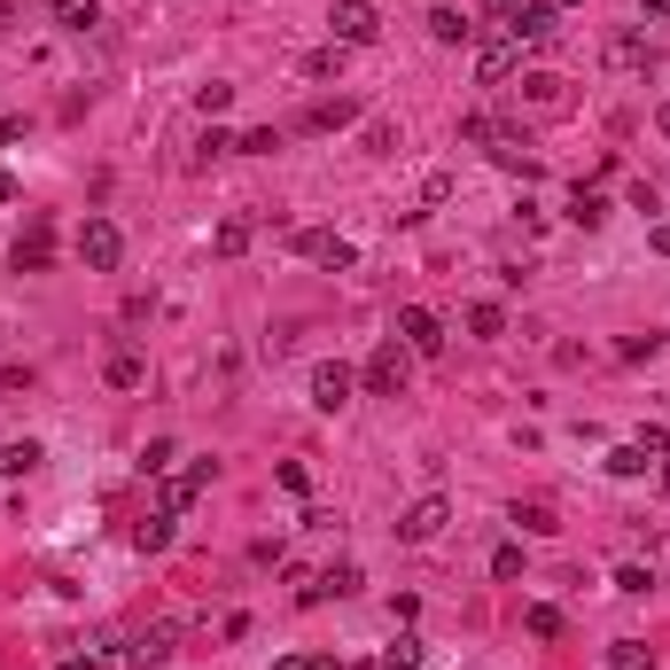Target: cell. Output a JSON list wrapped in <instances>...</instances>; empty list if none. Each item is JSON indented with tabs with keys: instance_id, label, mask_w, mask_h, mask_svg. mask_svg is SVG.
<instances>
[{
	"instance_id": "cell-30",
	"label": "cell",
	"mask_w": 670,
	"mask_h": 670,
	"mask_svg": "<svg viewBox=\"0 0 670 670\" xmlns=\"http://www.w3.org/2000/svg\"><path fill=\"white\" fill-rule=\"evenodd\" d=\"M196 110H203V118H226V110H234V87H226V78H211V87H196Z\"/></svg>"
},
{
	"instance_id": "cell-38",
	"label": "cell",
	"mask_w": 670,
	"mask_h": 670,
	"mask_svg": "<svg viewBox=\"0 0 670 670\" xmlns=\"http://www.w3.org/2000/svg\"><path fill=\"white\" fill-rule=\"evenodd\" d=\"M491 133H499L491 118H460V141H468V148H491Z\"/></svg>"
},
{
	"instance_id": "cell-32",
	"label": "cell",
	"mask_w": 670,
	"mask_h": 670,
	"mask_svg": "<svg viewBox=\"0 0 670 670\" xmlns=\"http://www.w3.org/2000/svg\"><path fill=\"white\" fill-rule=\"evenodd\" d=\"M523 632H531V639H561V608H546V601L523 608Z\"/></svg>"
},
{
	"instance_id": "cell-29",
	"label": "cell",
	"mask_w": 670,
	"mask_h": 670,
	"mask_svg": "<svg viewBox=\"0 0 670 670\" xmlns=\"http://www.w3.org/2000/svg\"><path fill=\"white\" fill-rule=\"evenodd\" d=\"M515 523H523L531 538H546V531H561V523H554V507H546V499H523V507H515Z\"/></svg>"
},
{
	"instance_id": "cell-20",
	"label": "cell",
	"mask_w": 670,
	"mask_h": 670,
	"mask_svg": "<svg viewBox=\"0 0 670 670\" xmlns=\"http://www.w3.org/2000/svg\"><path fill=\"white\" fill-rule=\"evenodd\" d=\"M172 523H180V515H164V507H156L148 523H133V546H141V554H164V546H172Z\"/></svg>"
},
{
	"instance_id": "cell-3",
	"label": "cell",
	"mask_w": 670,
	"mask_h": 670,
	"mask_svg": "<svg viewBox=\"0 0 670 670\" xmlns=\"http://www.w3.org/2000/svg\"><path fill=\"white\" fill-rule=\"evenodd\" d=\"M78 266H87V273H118V266H125L118 219H87V226H78Z\"/></svg>"
},
{
	"instance_id": "cell-19",
	"label": "cell",
	"mask_w": 670,
	"mask_h": 670,
	"mask_svg": "<svg viewBox=\"0 0 670 670\" xmlns=\"http://www.w3.org/2000/svg\"><path fill=\"white\" fill-rule=\"evenodd\" d=\"M304 125H312V133H335V125H359V102H351V94H335V102H320V110H312Z\"/></svg>"
},
{
	"instance_id": "cell-43",
	"label": "cell",
	"mask_w": 670,
	"mask_h": 670,
	"mask_svg": "<svg viewBox=\"0 0 670 670\" xmlns=\"http://www.w3.org/2000/svg\"><path fill=\"white\" fill-rule=\"evenodd\" d=\"M647 242H655V249H662V258H670V219H662V226H655V234H647Z\"/></svg>"
},
{
	"instance_id": "cell-16",
	"label": "cell",
	"mask_w": 670,
	"mask_h": 670,
	"mask_svg": "<svg viewBox=\"0 0 670 670\" xmlns=\"http://www.w3.org/2000/svg\"><path fill=\"white\" fill-rule=\"evenodd\" d=\"M102 382H110V390H141V382H148V359H141L133 344H118V351L102 359Z\"/></svg>"
},
{
	"instance_id": "cell-2",
	"label": "cell",
	"mask_w": 670,
	"mask_h": 670,
	"mask_svg": "<svg viewBox=\"0 0 670 670\" xmlns=\"http://www.w3.org/2000/svg\"><path fill=\"white\" fill-rule=\"evenodd\" d=\"M405 375H413V351L390 335V344H382V351L359 367V390H367V398H405Z\"/></svg>"
},
{
	"instance_id": "cell-23",
	"label": "cell",
	"mask_w": 670,
	"mask_h": 670,
	"mask_svg": "<svg viewBox=\"0 0 670 670\" xmlns=\"http://www.w3.org/2000/svg\"><path fill=\"white\" fill-rule=\"evenodd\" d=\"M468 335H507V304H468Z\"/></svg>"
},
{
	"instance_id": "cell-48",
	"label": "cell",
	"mask_w": 670,
	"mask_h": 670,
	"mask_svg": "<svg viewBox=\"0 0 670 670\" xmlns=\"http://www.w3.org/2000/svg\"><path fill=\"white\" fill-rule=\"evenodd\" d=\"M655 125H662V133H670V102H662V110H655Z\"/></svg>"
},
{
	"instance_id": "cell-5",
	"label": "cell",
	"mask_w": 670,
	"mask_h": 670,
	"mask_svg": "<svg viewBox=\"0 0 670 670\" xmlns=\"http://www.w3.org/2000/svg\"><path fill=\"white\" fill-rule=\"evenodd\" d=\"M398 344H405L413 359H437V351H445V320H437L429 304H405V312H398Z\"/></svg>"
},
{
	"instance_id": "cell-35",
	"label": "cell",
	"mask_w": 670,
	"mask_h": 670,
	"mask_svg": "<svg viewBox=\"0 0 670 670\" xmlns=\"http://www.w3.org/2000/svg\"><path fill=\"white\" fill-rule=\"evenodd\" d=\"M234 148H242V156H273V148H281V133H273V125H258V133H234Z\"/></svg>"
},
{
	"instance_id": "cell-18",
	"label": "cell",
	"mask_w": 670,
	"mask_h": 670,
	"mask_svg": "<svg viewBox=\"0 0 670 670\" xmlns=\"http://www.w3.org/2000/svg\"><path fill=\"white\" fill-rule=\"evenodd\" d=\"M569 219H577L584 234H593V226H608V196H601V188H577V196H569Z\"/></svg>"
},
{
	"instance_id": "cell-44",
	"label": "cell",
	"mask_w": 670,
	"mask_h": 670,
	"mask_svg": "<svg viewBox=\"0 0 670 670\" xmlns=\"http://www.w3.org/2000/svg\"><path fill=\"white\" fill-rule=\"evenodd\" d=\"M9 24H16V9H9V0H0V40H9Z\"/></svg>"
},
{
	"instance_id": "cell-24",
	"label": "cell",
	"mask_w": 670,
	"mask_h": 670,
	"mask_svg": "<svg viewBox=\"0 0 670 670\" xmlns=\"http://www.w3.org/2000/svg\"><path fill=\"white\" fill-rule=\"evenodd\" d=\"M211 249H219V258H242V249H249V219H219Z\"/></svg>"
},
{
	"instance_id": "cell-9",
	"label": "cell",
	"mask_w": 670,
	"mask_h": 670,
	"mask_svg": "<svg viewBox=\"0 0 670 670\" xmlns=\"http://www.w3.org/2000/svg\"><path fill=\"white\" fill-rule=\"evenodd\" d=\"M172 639H180L172 624H148L141 639H125V662L133 670H164V662H172Z\"/></svg>"
},
{
	"instance_id": "cell-27",
	"label": "cell",
	"mask_w": 670,
	"mask_h": 670,
	"mask_svg": "<svg viewBox=\"0 0 670 670\" xmlns=\"http://www.w3.org/2000/svg\"><path fill=\"white\" fill-rule=\"evenodd\" d=\"M616 593L647 601V593H655V569H647V561H624V569H616Z\"/></svg>"
},
{
	"instance_id": "cell-10",
	"label": "cell",
	"mask_w": 670,
	"mask_h": 670,
	"mask_svg": "<svg viewBox=\"0 0 670 670\" xmlns=\"http://www.w3.org/2000/svg\"><path fill=\"white\" fill-rule=\"evenodd\" d=\"M554 16H561V9H546V0H523L515 24H507V40H515V47H546V40H554Z\"/></svg>"
},
{
	"instance_id": "cell-36",
	"label": "cell",
	"mask_w": 670,
	"mask_h": 670,
	"mask_svg": "<svg viewBox=\"0 0 670 670\" xmlns=\"http://www.w3.org/2000/svg\"><path fill=\"white\" fill-rule=\"evenodd\" d=\"M491 577L515 584V577H523V546H499V554H491Z\"/></svg>"
},
{
	"instance_id": "cell-33",
	"label": "cell",
	"mask_w": 670,
	"mask_h": 670,
	"mask_svg": "<svg viewBox=\"0 0 670 670\" xmlns=\"http://www.w3.org/2000/svg\"><path fill=\"white\" fill-rule=\"evenodd\" d=\"M335 70H344V47H335V40L304 55V78H335Z\"/></svg>"
},
{
	"instance_id": "cell-25",
	"label": "cell",
	"mask_w": 670,
	"mask_h": 670,
	"mask_svg": "<svg viewBox=\"0 0 670 670\" xmlns=\"http://www.w3.org/2000/svg\"><path fill=\"white\" fill-rule=\"evenodd\" d=\"M55 24L63 32H94L102 24V0H70V9H55Z\"/></svg>"
},
{
	"instance_id": "cell-46",
	"label": "cell",
	"mask_w": 670,
	"mask_h": 670,
	"mask_svg": "<svg viewBox=\"0 0 670 670\" xmlns=\"http://www.w3.org/2000/svg\"><path fill=\"white\" fill-rule=\"evenodd\" d=\"M63 670H94V655H70V662H63Z\"/></svg>"
},
{
	"instance_id": "cell-41",
	"label": "cell",
	"mask_w": 670,
	"mask_h": 670,
	"mask_svg": "<svg viewBox=\"0 0 670 670\" xmlns=\"http://www.w3.org/2000/svg\"><path fill=\"white\" fill-rule=\"evenodd\" d=\"M639 16H655V24H670V0H639Z\"/></svg>"
},
{
	"instance_id": "cell-26",
	"label": "cell",
	"mask_w": 670,
	"mask_h": 670,
	"mask_svg": "<svg viewBox=\"0 0 670 670\" xmlns=\"http://www.w3.org/2000/svg\"><path fill=\"white\" fill-rule=\"evenodd\" d=\"M359 148H367V156H390V148H398V125H390V118H367V125H359Z\"/></svg>"
},
{
	"instance_id": "cell-21",
	"label": "cell",
	"mask_w": 670,
	"mask_h": 670,
	"mask_svg": "<svg viewBox=\"0 0 670 670\" xmlns=\"http://www.w3.org/2000/svg\"><path fill=\"white\" fill-rule=\"evenodd\" d=\"M40 460H47V453H40L32 437H16V445H0V476H32Z\"/></svg>"
},
{
	"instance_id": "cell-39",
	"label": "cell",
	"mask_w": 670,
	"mask_h": 670,
	"mask_svg": "<svg viewBox=\"0 0 670 670\" xmlns=\"http://www.w3.org/2000/svg\"><path fill=\"white\" fill-rule=\"evenodd\" d=\"M141 468H148V476H164V468H172V437H156V445L141 453Z\"/></svg>"
},
{
	"instance_id": "cell-1",
	"label": "cell",
	"mask_w": 670,
	"mask_h": 670,
	"mask_svg": "<svg viewBox=\"0 0 670 670\" xmlns=\"http://www.w3.org/2000/svg\"><path fill=\"white\" fill-rule=\"evenodd\" d=\"M327 40L335 47H375L382 40V9H375V0H335V9H327Z\"/></svg>"
},
{
	"instance_id": "cell-17",
	"label": "cell",
	"mask_w": 670,
	"mask_h": 670,
	"mask_svg": "<svg viewBox=\"0 0 670 670\" xmlns=\"http://www.w3.org/2000/svg\"><path fill=\"white\" fill-rule=\"evenodd\" d=\"M429 40H437V47H468V40H476V16H468V9H429Z\"/></svg>"
},
{
	"instance_id": "cell-22",
	"label": "cell",
	"mask_w": 670,
	"mask_h": 670,
	"mask_svg": "<svg viewBox=\"0 0 670 670\" xmlns=\"http://www.w3.org/2000/svg\"><path fill=\"white\" fill-rule=\"evenodd\" d=\"M608 670H655V647L647 639H616L608 647Z\"/></svg>"
},
{
	"instance_id": "cell-34",
	"label": "cell",
	"mask_w": 670,
	"mask_h": 670,
	"mask_svg": "<svg viewBox=\"0 0 670 670\" xmlns=\"http://www.w3.org/2000/svg\"><path fill=\"white\" fill-rule=\"evenodd\" d=\"M320 584H327L335 601H344V593H359V561H335V569H320Z\"/></svg>"
},
{
	"instance_id": "cell-4",
	"label": "cell",
	"mask_w": 670,
	"mask_h": 670,
	"mask_svg": "<svg viewBox=\"0 0 670 670\" xmlns=\"http://www.w3.org/2000/svg\"><path fill=\"white\" fill-rule=\"evenodd\" d=\"M445 523H453V499H445V491H422V499L398 515V538H405V546H429Z\"/></svg>"
},
{
	"instance_id": "cell-7",
	"label": "cell",
	"mask_w": 670,
	"mask_h": 670,
	"mask_svg": "<svg viewBox=\"0 0 670 670\" xmlns=\"http://www.w3.org/2000/svg\"><path fill=\"white\" fill-rule=\"evenodd\" d=\"M297 249H304L312 266H327V273H351V266H359V249H351L344 234H327V226H304V234H297Z\"/></svg>"
},
{
	"instance_id": "cell-45",
	"label": "cell",
	"mask_w": 670,
	"mask_h": 670,
	"mask_svg": "<svg viewBox=\"0 0 670 670\" xmlns=\"http://www.w3.org/2000/svg\"><path fill=\"white\" fill-rule=\"evenodd\" d=\"M0 203H16V180H9V172H0Z\"/></svg>"
},
{
	"instance_id": "cell-11",
	"label": "cell",
	"mask_w": 670,
	"mask_h": 670,
	"mask_svg": "<svg viewBox=\"0 0 670 670\" xmlns=\"http://www.w3.org/2000/svg\"><path fill=\"white\" fill-rule=\"evenodd\" d=\"M515 70H523V47H515V40H491V47H476V78H483V87H507Z\"/></svg>"
},
{
	"instance_id": "cell-6",
	"label": "cell",
	"mask_w": 670,
	"mask_h": 670,
	"mask_svg": "<svg viewBox=\"0 0 670 670\" xmlns=\"http://www.w3.org/2000/svg\"><path fill=\"white\" fill-rule=\"evenodd\" d=\"M351 390H359V375H351L344 359H320V367H312V405H320V413H344Z\"/></svg>"
},
{
	"instance_id": "cell-49",
	"label": "cell",
	"mask_w": 670,
	"mask_h": 670,
	"mask_svg": "<svg viewBox=\"0 0 670 670\" xmlns=\"http://www.w3.org/2000/svg\"><path fill=\"white\" fill-rule=\"evenodd\" d=\"M546 9H584V0H546Z\"/></svg>"
},
{
	"instance_id": "cell-31",
	"label": "cell",
	"mask_w": 670,
	"mask_h": 670,
	"mask_svg": "<svg viewBox=\"0 0 670 670\" xmlns=\"http://www.w3.org/2000/svg\"><path fill=\"white\" fill-rule=\"evenodd\" d=\"M647 468H655V460H647L639 445H616V453H608V476H624V483H632V476H647Z\"/></svg>"
},
{
	"instance_id": "cell-50",
	"label": "cell",
	"mask_w": 670,
	"mask_h": 670,
	"mask_svg": "<svg viewBox=\"0 0 670 670\" xmlns=\"http://www.w3.org/2000/svg\"><path fill=\"white\" fill-rule=\"evenodd\" d=\"M47 9H70V0H47Z\"/></svg>"
},
{
	"instance_id": "cell-12",
	"label": "cell",
	"mask_w": 670,
	"mask_h": 670,
	"mask_svg": "<svg viewBox=\"0 0 670 670\" xmlns=\"http://www.w3.org/2000/svg\"><path fill=\"white\" fill-rule=\"evenodd\" d=\"M47 258H55V226L32 219V226L16 234V273H47Z\"/></svg>"
},
{
	"instance_id": "cell-14",
	"label": "cell",
	"mask_w": 670,
	"mask_h": 670,
	"mask_svg": "<svg viewBox=\"0 0 670 670\" xmlns=\"http://www.w3.org/2000/svg\"><path fill=\"white\" fill-rule=\"evenodd\" d=\"M523 102H531V110H546V118H561V110H569V78L531 70V78H523Z\"/></svg>"
},
{
	"instance_id": "cell-42",
	"label": "cell",
	"mask_w": 670,
	"mask_h": 670,
	"mask_svg": "<svg viewBox=\"0 0 670 670\" xmlns=\"http://www.w3.org/2000/svg\"><path fill=\"white\" fill-rule=\"evenodd\" d=\"M273 670H312V655H273Z\"/></svg>"
},
{
	"instance_id": "cell-51",
	"label": "cell",
	"mask_w": 670,
	"mask_h": 670,
	"mask_svg": "<svg viewBox=\"0 0 670 670\" xmlns=\"http://www.w3.org/2000/svg\"><path fill=\"white\" fill-rule=\"evenodd\" d=\"M662 483H670V468H662Z\"/></svg>"
},
{
	"instance_id": "cell-40",
	"label": "cell",
	"mask_w": 670,
	"mask_h": 670,
	"mask_svg": "<svg viewBox=\"0 0 670 670\" xmlns=\"http://www.w3.org/2000/svg\"><path fill=\"white\" fill-rule=\"evenodd\" d=\"M515 9H523V0H483V16H491V24H515Z\"/></svg>"
},
{
	"instance_id": "cell-15",
	"label": "cell",
	"mask_w": 670,
	"mask_h": 670,
	"mask_svg": "<svg viewBox=\"0 0 670 670\" xmlns=\"http://www.w3.org/2000/svg\"><path fill=\"white\" fill-rule=\"evenodd\" d=\"M608 70H655V40L647 32H616L608 40Z\"/></svg>"
},
{
	"instance_id": "cell-28",
	"label": "cell",
	"mask_w": 670,
	"mask_h": 670,
	"mask_svg": "<svg viewBox=\"0 0 670 670\" xmlns=\"http://www.w3.org/2000/svg\"><path fill=\"white\" fill-rule=\"evenodd\" d=\"M382 670H422V639L398 632V639H390V655H382Z\"/></svg>"
},
{
	"instance_id": "cell-8",
	"label": "cell",
	"mask_w": 670,
	"mask_h": 670,
	"mask_svg": "<svg viewBox=\"0 0 670 670\" xmlns=\"http://www.w3.org/2000/svg\"><path fill=\"white\" fill-rule=\"evenodd\" d=\"M203 483H211V460H196L188 476H164V491H156V507H164V515H188L196 499H203Z\"/></svg>"
},
{
	"instance_id": "cell-37",
	"label": "cell",
	"mask_w": 670,
	"mask_h": 670,
	"mask_svg": "<svg viewBox=\"0 0 670 670\" xmlns=\"http://www.w3.org/2000/svg\"><path fill=\"white\" fill-rule=\"evenodd\" d=\"M632 445H639V453H647V460H670V429H655V422H647V429H639V437H632Z\"/></svg>"
},
{
	"instance_id": "cell-47",
	"label": "cell",
	"mask_w": 670,
	"mask_h": 670,
	"mask_svg": "<svg viewBox=\"0 0 670 670\" xmlns=\"http://www.w3.org/2000/svg\"><path fill=\"white\" fill-rule=\"evenodd\" d=\"M312 670H344V662H335V655H312Z\"/></svg>"
},
{
	"instance_id": "cell-13",
	"label": "cell",
	"mask_w": 670,
	"mask_h": 670,
	"mask_svg": "<svg viewBox=\"0 0 670 670\" xmlns=\"http://www.w3.org/2000/svg\"><path fill=\"white\" fill-rule=\"evenodd\" d=\"M491 156L507 164V172H523V180H538V156H531V133H515V125H499L491 133Z\"/></svg>"
}]
</instances>
